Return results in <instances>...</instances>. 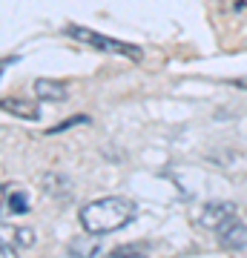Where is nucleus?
<instances>
[{"label":"nucleus","mask_w":247,"mask_h":258,"mask_svg":"<svg viewBox=\"0 0 247 258\" xmlns=\"http://www.w3.org/2000/svg\"><path fill=\"white\" fill-rule=\"evenodd\" d=\"M0 258H18V249L9 247V244H3L0 241Z\"/></svg>","instance_id":"4468645a"},{"label":"nucleus","mask_w":247,"mask_h":258,"mask_svg":"<svg viewBox=\"0 0 247 258\" xmlns=\"http://www.w3.org/2000/svg\"><path fill=\"white\" fill-rule=\"evenodd\" d=\"M230 215H236V207L230 201H213V204H207L202 210V215H199V224H202L204 230H219L221 224L227 221Z\"/></svg>","instance_id":"20e7f679"},{"label":"nucleus","mask_w":247,"mask_h":258,"mask_svg":"<svg viewBox=\"0 0 247 258\" xmlns=\"http://www.w3.org/2000/svg\"><path fill=\"white\" fill-rule=\"evenodd\" d=\"M9 215V201H6V186H0V221Z\"/></svg>","instance_id":"ddd939ff"},{"label":"nucleus","mask_w":247,"mask_h":258,"mask_svg":"<svg viewBox=\"0 0 247 258\" xmlns=\"http://www.w3.org/2000/svg\"><path fill=\"white\" fill-rule=\"evenodd\" d=\"M216 235H219V244L224 249H244L247 247V224L238 215H230L227 221L216 230Z\"/></svg>","instance_id":"7ed1b4c3"},{"label":"nucleus","mask_w":247,"mask_h":258,"mask_svg":"<svg viewBox=\"0 0 247 258\" xmlns=\"http://www.w3.org/2000/svg\"><path fill=\"white\" fill-rule=\"evenodd\" d=\"M0 109L15 115V118H26V120H37L40 118V109H37L35 101H26V98H3L0 101Z\"/></svg>","instance_id":"423d86ee"},{"label":"nucleus","mask_w":247,"mask_h":258,"mask_svg":"<svg viewBox=\"0 0 247 258\" xmlns=\"http://www.w3.org/2000/svg\"><path fill=\"white\" fill-rule=\"evenodd\" d=\"M40 186H43L46 192H52V195H66L69 181H66L64 175H58V172H49V175L40 178Z\"/></svg>","instance_id":"9d476101"},{"label":"nucleus","mask_w":247,"mask_h":258,"mask_svg":"<svg viewBox=\"0 0 247 258\" xmlns=\"http://www.w3.org/2000/svg\"><path fill=\"white\" fill-rule=\"evenodd\" d=\"M35 95H37V101L64 103L66 101V83L52 81V78H37L35 81Z\"/></svg>","instance_id":"0eeeda50"},{"label":"nucleus","mask_w":247,"mask_h":258,"mask_svg":"<svg viewBox=\"0 0 247 258\" xmlns=\"http://www.w3.org/2000/svg\"><path fill=\"white\" fill-rule=\"evenodd\" d=\"M98 252H101V238H95L92 232L69 241V255L72 258H95Z\"/></svg>","instance_id":"6e6552de"},{"label":"nucleus","mask_w":247,"mask_h":258,"mask_svg":"<svg viewBox=\"0 0 247 258\" xmlns=\"http://www.w3.org/2000/svg\"><path fill=\"white\" fill-rule=\"evenodd\" d=\"M104 258H146V247H141V244H127V247L112 249L110 255H104Z\"/></svg>","instance_id":"9b49d317"},{"label":"nucleus","mask_w":247,"mask_h":258,"mask_svg":"<svg viewBox=\"0 0 247 258\" xmlns=\"http://www.w3.org/2000/svg\"><path fill=\"white\" fill-rule=\"evenodd\" d=\"M0 241L15 249H29L35 247V232L29 227H12V224H0Z\"/></svg>","instance_id":"39448f33"},{"label":"nucleus","mask_w":247,"mask_h":258,"mask_svg":"<svg viewBox=\"0 0 247 258\" xmlns=\"http://www.w3.org/2000/svg\"><path fill=\"white\" fill-rule=\"evenodd\" d=\"M86 115H78V118H66L64 123H61V126H55V129H49V132H61V129H69V126H75V123H86Z\"/></svg>","instance_id":"f8f14e48"},{"label":"nucleus","mask_w":247,"mask_h":258,"mask_svg":"<svg viewBox=\"0 0 247 258\" xmlns=\"http://www.w3.org/2000/svg\"><path fill=\"white\" fill-rule=\"evenodd\" d=\"M66 35L75 37V40H81V43H89V46L101 49V52H110V55H124V57H129V60H141V57H144V52L138 46H132V43L104 37V35H98V32H92V29H86V26H78V23L66 26Z\"/></svg>","instance_id":"f03ea898"},{"label":"nucleus","mask_w":247,"mask_h":258,"mask_svg":"<svg viewBox=\"0 0 247 258\" xmlns=\"http://www.w3.org/2000/svg\"><path fill=\"white\" fill-rule=\"evenodd\" d=\"M135 215H138L135 201H129L124 195H110V198H98V201H89L83 207L81 227L92 235H107V232L124 230Z\"/></svg>","instance_id":"f257e3e1"},{"label":"nucleus","mask_w":247,"mask_h":258,"mask_svg":"<svg viewBox=\"0 0 247 258\" xmlns=\"http://www.w3.org/2000/svg\"><path fill=\"white\" fill-rule=\"evenodd\" d=\"M6 201H9V215H23L29 212V192L18 184H6Z\"/></svg>","instance_id":"1a4fd4ad"}]
</instances>
